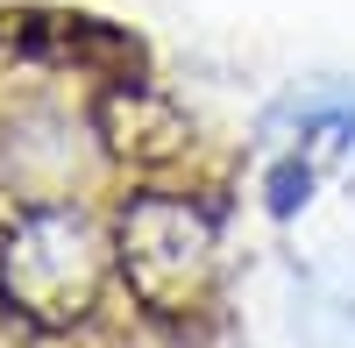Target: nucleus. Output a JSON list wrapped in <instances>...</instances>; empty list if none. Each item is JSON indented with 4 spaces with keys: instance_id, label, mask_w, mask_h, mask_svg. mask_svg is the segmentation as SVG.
<instances>
[{
    "instance_id": "obj_1",
    "label": "nucleus",
    "mask_w": 355,
    "mask_h": 348,
    "mask_svg": "<svg viewBox=\"0 0 355 348\" xmlns=\"http://www.w3.org/2000/svg\"><path fill=\"white\" fill-rule=\"evenodd\" d=\"M242 150L135 28L0 0V348H227Z\"/></svg>"
}]
</instances>
